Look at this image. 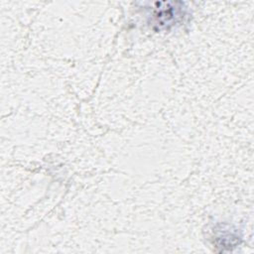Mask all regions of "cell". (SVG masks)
<instances>
[{"mask_svg": "<svg viewBox=\"0 0 254 254\" xmlns=\"http://www.w3.org/2000/svg\"><path fill=\"white\" fill-rule=\"evenodd\" d=\"M151 12V23L159 30H169L186 16V7L183 2H157Z\"/></svg>", "mask_w": 254, "mask_h": 254, "instance_id": "obj_1", "label": "cell"}]
</instances>
